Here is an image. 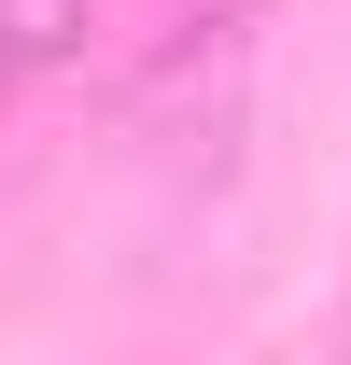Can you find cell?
<instances>
[{
  "mask_svg": "<svg viewBox=\"0 0 351 365\" xmlns=\"http://www.w3.org/2000/svg\"><path fill=\"white\" fill-rule=\"evenodd\" d=\"M85 29V0H0V71H29V56H56Z\"/></svg>",
  "mask_w": 351,
  "mask_h": 365,
  "instance_id": "cell-1",
  "label": "cell"
}]
</instances>
